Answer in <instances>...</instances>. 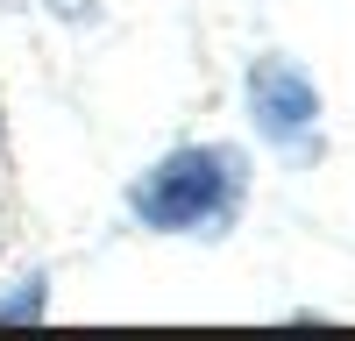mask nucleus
I'll list each match as a JSON object with an SVG mask.
<instances>
[{
	"label": "nucleus",
	"mask_w": 355,
	"mask_h": 341,
	"mask_svg": "<svg viewBox=\"0 0 355 341\" xmlns=\"http://www.w3.org/2000/svg\"><path fill=\"white\" fill-rule=\"evenodd\" d=\"M234 157L227 150H171L150 178H142L128 192V207L142 227H164V235H178V227H206L220 220L234 207Z\"/></svg>",
	"instance_id": "obj_1"
},
{
	"label": "nucleus",
	"mask_w": 355,
	"mask_h": 341,
	"mask_svg": "<svg viewBox=\"0 0 355 341\" xmlns=\"http://www.w3.org/2000/svg\"><path fill=\"white\" fill-rule=\"evenodd\" d=\"M249 107H256V128L270 142H306L313 121H320V93L299 64H284V57H263L249 71Z\"/></svg>",
	"instance_id": "obj_2"
},
{
	"label": "nucleus",
	"mask_w": 355,
	"mask_h": 341,
	"mask_svg": "<svg viewBox=\"0 0 355 341\" xmlns=\"http://www.w3.org/2000/svg\"><path fill=\"white\" fill-rule=\"evenodd\" d=\"M36 313H43V284H28V292L0 299V320H36Z\"/></svg>",
	"instance_id": "obj_3"
}]
</instances>
